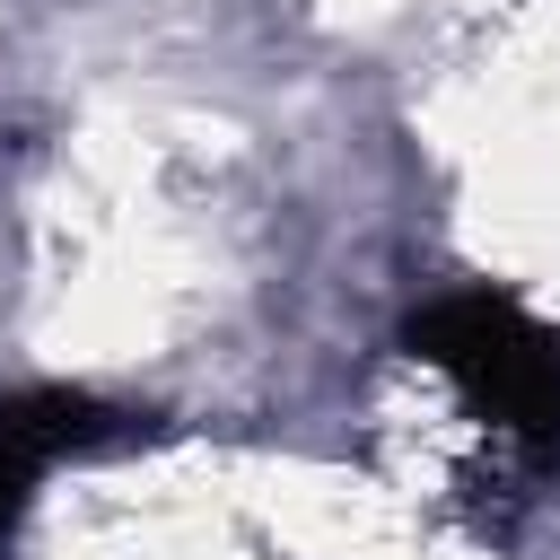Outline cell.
Instances as JSON below:
<instances>
[{
    "mask_svg": "<svg viewBox=\"0 0 560 560\" xmlns=\"http://www.w3.org/2000/svg\"><path fill=\"white\" fill-rule=\"evenodd\" d=\"M402 359L455 402V420H472L490 472H542L560 455V332L534 324L516 298H438L402 324Z\"/></svg>",
    "mask_w": 560,
    "mask_h": 560,
    "instance_id": "6da1fadb",
    "label": "cell"
},
{
    "mask_svg": "<svg viewBox=\"0 0 560 560\" xmlns=\"http://www.w3.org/2000/svg\"><path fill=\"white\" fill-rule=\"evenodd\" d=\"M96 438H114V411H96L88 394H9L0 402V534L18 525V508L35 499V481L61 455L96 446Z\"/></svg>",
    "mask_w": 560,
    "mask_h": 560,
    "instance_id": "7a4b0ae2",
    "label": "cell"
}]
</instances>
